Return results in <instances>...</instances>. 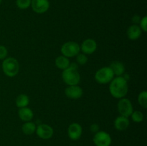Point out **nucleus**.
<instances>
[{"mask_svg":"<svg viewBox=\"0 0 147 146\" xmlns=\"http://www.w3.org/2000/svg\"><path fill=\"white\" fill-rule=\"evenodd\" d=\"M127 80L122 76H119L111 81L109 85V91L113 97L121 99L126 95L128 92Z\"/></svg>","mask_w":147,"mask_h":146,"instance_id":"f257e3e1","label":"nucleus"},{"mask_svg":"<svg viewBox=\"0 0 147 146\" xmlns=\"http://www.w3.org/2000/svg\"><path fill=\"white\" fill-rule=\"evenodd\" d=\"M62 78L67 85H78L80 81V76L75 64H70L67 68L63 70Z\"/></svg>","mask_w":147,"mask_h":146,"instance_id":"f03ea898","label":"nucleus"},{"mask_svg":"<svg viewBox=\"0 0 147 146\" xmlns=\"http://www.w3.org/2000/svg\"><path fill=\"white\" fill-rule=\"evenodd\" d=\"M3 72L9 77L17 75L20 70V65L18 61L13 57H7L4 60L1 64Z\"/></svg>","mask_w":147,"mask_h":146,"instance_id":"7ed1b4c3","label":"nucleus"},{"mask_svg":"<svg viewBox=\"0 0 147 146\" xmlns=\"http://www.w3.org/2000/svg\"><path fill=\"white\" fill-rule=\"evenodd\" d=\"M114 78V74L109 67H104L99 69L95 74V80L101 84L111 82Z\"/></svg>","mask_w":147,"mask_h":146,"instance_id":"20e7f679","label":"nucleus"},{"mask_svg":"<svg viewBox=\"0 0 147 146\" xmlns=\"http://www.w3.org/2000/svg\"><path fill=\"white\" fill-rule=\"evenodd\" d=\"M80 51V46L76 42H67L64 43L61 47L62 54L67 58L76 57L79 54Z\"/></svg>","mask_w":147,"mask_h":146,"instance_id":"39448f33","label":"nucleus"},{"mask_svg":"<svg viewBox=\"0 0 147 146\" xmlns=\"http://www.w3.org/2000/svg\"><path fill=\"white\" fill-rule=\"evenodd\" d=\"M93 141L96 146H110L112 139L110 135L106 132L98 131L95 133Z\"/></svg>","mask_w":147,"mask_h":146,"instance_id":"423d86ee","label":"nucleus"},{"mask_svg":"<svg viewBox=\"0 0 147 146\" xmlns=\"http://www.w3.org/2000/svg\"><path fill=\"white\" fill-rule=\"evenodd\" d=\"M117 108L118 111L120 113L121 115L126 117H129V116H131V115L134 111L131 102L129 99L124 98V97L121 98L117 104Z\"/></svg>","mask_w":147,"mask_h":146,"instance_id":"0eeeda50","label":"nucleus"},{"mask_svg":"<svg viewBox=\"0 0 147 146\" xmlns=\"http://www.w3.org/2000/svg\"><path fill=\"white\" fill-rule=\"evenodd\" d=\"M35 132L37 135L43 140H48L51 138L54 133L53 127L47 124L39 125L36 128Z\"/></svg>","mask_w":147,"mask_h":146,"instance_id":"6e6552de","label":"nucleus"},{"mask_svg":"<svg viewBox=\"0 0 147 146\" xmlns=\"http://www.w3.org/2000/svg\"><path fill=\"white\" fill-rule=\"evenodd\" d=\"M30 7L34 12L43 14L50 8V1L48 0H32Z\"/></svg>","mask_w":147,"mask_h":146,"instance_id":"1a4fd4ad","label":"nucleus"},{"mask_svg":"<svg viewBox=\"0 0 147 146\" xmlns=\"http://www.w3.org/2000/svg\"><path fill=\"white\" fill-rule=\"evenodd\" d=\"M83 129L81 125L77 123H73L69 125L67 129V134L70 140H79L82 135Z\"/></svg>","mask_w":147,"mask_h":146,"instance_id":"9d476101","label":"nucleus"},{"mask_svg":"<svg viewBox=\"0 0 147 146\" xmlns=\"http://www.w3.org/2000/svg\"><path fill=\"white\" fill-rule=\"evenodd\" d=\"M65 94L66 97L70 99L77 100L83 96V89L78 85H70L65 90Z\"/></svg>","mask_w":147,"mask_h":146,"instance_id":"9b49d317","label":"nucleus"},{"mask_svg":"<svg viewBox=\"0 0 147 146\" xmlns=\"http://www.w3.org/2000/svg\"><path fill=\"white\" fill-rule=\"evenodd\" d=\"M80 48L83 54H91L96 52L97 49V43L93 39H87L83 42Z\"/></svg>","mask_w":147,"mask_h":146,"instance_id":"f8f14e48","label":"nucleus"},{"mask_svg":"<svg viewBox=\"0 0 147 146\" xmlns=\"http://www.w3.org/2000/svg\"><path fill=\"white\" fill-rule=\"evenodd\" d=\"M130 122L128 117L120 115L114 121V127L119 131H123L129 127Z\"/></svg>","mask_w":147,"mask_h":146,"instance_id":"ddd939ff","label":"nucleus"},{"mask_svg":"<svg viewBox=\"0 0 147 146\" xmlns=\"http://www.w3.org/2000/svg\"><path fill=\"white\" fill-rule=\"evenodd\" d=\"M142 30L137 24H133L127 29L128 38L131 40H136L141 37Z\"/></svg>","mask_w":147,"mask_h":146,"instance_id":"4468645a","label":"nucleus"},{"mask_svg":"<svg viewBox=\"0 0 147 146\" xmlns=\"http://www.w3.org/2000/svg\"><path fill=\"white\" fill-rule=\"evenodd\" d=\"M19 117L24 122H29L32 120L34 117L32 110L29 107H22L19 109L18 111Z\"/></svg>","mask_w":147,"mask_h":146,"instance_id":"2eb2a0df","label":"nucleus"},{"mask_svg":"<svg viewBox=\"0 0 147 146\" xmlns=\"http://www.w3.org/2000/svg\"><path fill=\"white\" fill-rule=\"evenodd\" d=\"M109 67L111 68V70H112V72L114 74V76L116 75V77H119V76H122V74L124 73L125 72V67L124 65L122 62L119 61H113L111 63Z\"/></svg>","mask_w":147,"mask_h":146,"instance_id":"dca6fc26","label":"nucleus"},{"mask_svg":"<svg viewBox=\"0 0 147 146\" xmlns=\"http://www.w3.org/2000/svg\"><path fill=\"white\" fill-rule=\"evenodd\" d=\"M70 61L67 57L65 56H59L55 60V65L60 70H65L70 66Z\"/></svg>","mask_w":147,"mask_h":146,"instance_id":"f3484780","label":"nucleus"},{"mask_svg":"<svg viewBox=\"0 0 147 146\" xmlns=\"http://www.w3.org/2000/svg\"><path fill=\"white\" fill-rule=\"evenodd\" d=\"M37 127H36L35 123H32L31 121L25 122L22 127V130L23 133L27 135H32L33 133H35V130Z\"/></svg>","mask_w":147,"mask_h":146,"instance_id":"a211bd4d","label":"nucleus"},{"mask_svg":"<svg viewBox=\"0 0 147 146\" xmlns=\"http://www.w3.org/2000/svg\"><path fill=\"white\" fill-rule=\"evenodd\" d=\"M16 105L19 107V108H22V107H27V105L30 103V99H29L28 96L27 94H20L17 96L16 98Z\"/></svg>","mask_w":147,"mask_h":146,"instance_id":"6ab92c4d","label":"nucleus"},{"mask_svg":"<svg viewBox=\"0 0 147 146\" xmlns=\"http://www.w3.org/2000/svg\"><path fill=\"white\" fill-rule=\"evenodd\" d=\"M138 101L139 104L144 108L147 107V92L146 91H142L139 93V97H138Z\"/></svg>","mask_w":147,"mask_h":146,"instance_id":"aec40b11","label":"nucleus"},{"mask_svg":"<svg viewBox=\"0 0 147 146\" xmlns=\"http://www.w3.org/2000/svg\"><path fill=\"white\" fill-rule=\"evenodd\" d=\"M32 0H16V4L20 9H26L31 6Z\"/></svg>","mask_w":147,"mask_h":146,"instance_id":"412c9836","label":"nucleus"},{"mask_svg":"<svg viewBox=\"0 0 147 146\" xmlns=\"http://www.w3.org/2000/svg\"><path fill=\"white\" fill-rule=\"evenodd\" d=\"M131 116L132 120L135 123H141L144 120V115L142 114V112L139 111V110L133 111Z\"/></svg>","mask_w":147,"mask_h":146,"instance_id":"4be33fe9","label":"nucleus"},{"mask_svg":"<svg viewBox=\"0 0 147 146\" xmlns=\"http://www.w3.org/2000/svg\"><path fill=\"white\" fill-rule=\"evenodd\" d=\"M88 58L86 56V54H78L76 56V62H77L78 64H80V65H83V64H86L88 62Z\"/></svg>","mask_w":147,"mask_h":146,"instance_id":"5701e85b","label":"nucleus"},{"mask_svg":"<svg viewBox=\"0 0 147 146\" xmlns=\"http://www.w3.org/2000/svg\"><path fill=\"white\" fill-rule=\"evenodd\" d=\"M139 24H140L139 27L141 28V29L144 31V32H146L147 31V17L146 16L141 19Z\"/></svg>","mask_w":147,"mask_h":146,"instance_id":"b1692460","label":"nucleus"},{"mask_svg":"<svg viewBox=\"0 0 147 146\" xmlns=\"http://www.w3.org/2000/svg\"><path fill=\"white\" fill-rule=\"evenodd\" d=\"M8 54L7 49L4 46L0 45V60H3L7 58V56Z\"/></svg>","mask_w":147,"mask_h":146,"instance_id":"393cba45","label":"nucleus"},{"mask_svg":"<svg viewBox=\"0 0 147 146\" xmlns=\"http://www.w3.org/2000/svg\"><path fill=\"white\" fill-rule=\"evenodd\" d=\"M90 130H91L92 133H96L97 132L99 131V129H100V127H99L98 125L97 124H92L90 127Z\"/></svg>","mask_w":147,"mask_h":146,"instance_id":"a878e982","label":"nucleus"},{"mask_svg":"<svg viewBox=\"0 0 147 146\" xmlns=\"http://www.w3.org/2000/svg\"><path fill=\"white\" fill-rule=\"evenodd\" d=\"M140 20H141V18L139 17V16L138 15H134L133 17V18H132V21H133V22L134 23V24H138V23L140 22Z\"/></svg>","mask_w":147,"mask_h":146,"instance_id":"bb28decb","label":"nucleus"},{"mask_svg":"<svg viewBox=\"0 0 147 146\" xmlns=\"http://www.w3.org/2000/svg\"><path fill=\"white\" fill-rule=\"evenodd\" d=\"M1 2H2V0H0V4H1Z\"/></svg>","mask_w":147,"mask_h":146,"instance_id":"cd10ccee","label":"nucleus"}]
</instances>
